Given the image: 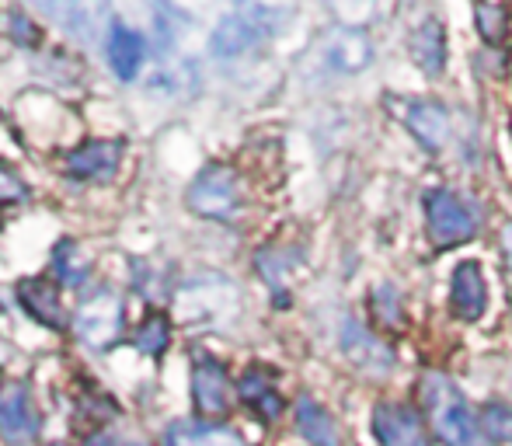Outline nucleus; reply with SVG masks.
<instances>
[{
	"mask_svg": "<svg viewBox=\"0 0 512 446\" xmlns=\"http://www.w3.org/2000/svg\"><path fill=\"white\" fill-rule=\"evenodd\" d=\"M422 405L429 412L432 429L439 440L450 446H485L481 443V422L471 412L464 394L446 380L443 373H425L422 377Z\"/></svg>",
	"mask_w": 512,
	"mask_h": 446,
	"instance_id": "1",
	"label": "nucleus"
},
{
	"mask_svg": "<svg viewBox=\"0 0 512 446\" xmlns=\"http://www.w3.org/2000/svg\"><path fill=\"white\" fill-rule=\"evenodd\" d=\"M425 227H429L436 248H453V244H464L478 234V220H474L471 206L446 189L425 192Z\"/></svg>",
	"mask_w": 512,
	"mask_h": 446,
	"instance_id": "2",
	"label": "nucleus"
},
{
	"mask_svg": "<svg viewBox=\"0 0 512 446\" xmlns=\"http://www.w3.org/2000/svg\"><path fill=\"white\" fill-rule=\"evenodd\" d=\"M241 206V182L227 164H209L189 185V210L209 220H227Z\"/></svg>",
	"mask_w": 512,
	"mask_h": 446,
	"instance_id": "3",
	"label": "nucleus"
},
{
	"mask_svg": "<svg viewBox=\"0 0 512 446\" xmlns=\"http://www.w3.org/2000/svg\"><path fill=\"white\" fill-rule=\"evenodd\" d=\"M74 332L81 342L95 345V349H105V345H112L115 338L122 332V304L115 293H95V297H88L81 307H77L74 314Z\"/></svg>",
	"mask_w": 512,
	"mask_h": 446,
	"instance_id": "4",
	"label": "nucleus"
},
{
	"mask_svg": "<svg viewBox=\"0 0 512 446\" xmlns=\"http://www.w3.org/2000/svg\"><path fill=\"white\" fill-rule=\"evenodd\" d=\"M56 25L81 39H98L105 28H112V0H35Z\"/></svg>",
	"mask_w": 512,
	"mask_h": 446,
	"instance_id": "5",
	"label": "nucleus"
},
{
	"mask_svg": "<svg viewBox=\"0 0 512 446\" xmlns=\"http://www.w3.org/2000/svg\"><path fill=\"white\" fill-rule=\"evenodd\" d=\"M39 408L32 401V391L25 384L0 387V433L7 443L28 446L39 440Z\"/></svg>",
	"mask_w": 512,
	"mask_h": 446,
	"instance_id": "6",
	"label": "nucleus"
},
{
	"mask_svg": "<svg viewBox=\"0 0 512 446\" xmlns=\"http://www.w3.org/2000/svg\"><path fill=\"white\" fill-rule=\"evenodd\" d=\"M192 401H196V412L206 415V419L227 415L230 377L223 370V363H216L213 356H199L192 363Z\"/></svg>",
	"mask_w": 512,
	"mask_h": 446,
	"instance_id": "7",
	"label": "nucleus"
},
{
	"mask_svg": "<svg viewBox=\"0 0 512 446\" xmlns=\"http://www.w3.org/2000/svg\"><path fill=\"white\" fill-rule=\"evenodd\" d=\"M450 307L460 321H478L488 307V286L485 272L478 262H460L450 283Z\"/></svg>",
	"mask_w": 512,
	"mask_h": 446,
	"instance_id": "8",
	"label": "nucleus"
},
{
	"mask_svg": "<svg viewBox=\"0 0 512 446\" xmlns=\"http://www.w3.org/2000/svg\"><path fill=\"white\" fill-rule=\"evenodd\" d=\"M373 433L380 446H429L422 419L401 405H380L373 415Z\"/></svg>",
	"mask_w": 512,
	"mask_h": 446,
	"instance_id": "9",
	"label": "nucleus"
},
{
	"mask_svg": "<svg viewBox=\"0 0 512 446\" xmlns=\"http://www.w3.org/2000/svg\"><path fill=\"white\" fill-rule=\"evenodd\" d=\"M119 161H122L119 140H91L67 157V171L74 178H84V182H102V178L115 175Z\"/></svg>",
	"mask_w": 512,
	"mask_h": 446,
	"instance_id": "10",
	"label": "nucleus"
},
{
	"mask_svg": "<svg viewBox=\"0 0 512 446\" xmlns=\"http://www.w3.org/2000/svg\"><path fill=\"white\" fill-rule=\"evenodd\" d=\"M394 112H401V119L408 122V129L418 136L425 150H439L450 136V119L439 105L432 102H394Z\"/></svg>",
	"mask_w": 512,
	"mask_h": 446,
	"instance_id": "11",
	"label": "nucleus"
},
{
	"mask_svg": "<svg viewBox=\"0 0 512 446\" xmlns=\"http://www.w3.org/2000/svg\"><path fill=\"white\" fill-rule=\"evenodd\" d=\"M18 300L25 304V311L32 314L39 325L46 328H67V314H63V304H60V293L49 279L42 276H32L25 283H18Z\"/></svg>",
	"mask_w": 512,
	"mask_h": 446,
	"instance_id": "12",
	"label": "nucleus"
},
{
	"mask_svg": "<svg viewBox=\"0 0 512 446\" xmlns=\"http://www.w3.org/2000/svg\"><path fill=\"white\" fill-rule=\"evenodd\" d=\"M237 394L241 401L265 422H276L283 415V398H279L276 384H272V373L262 370V366H251L241 380H237Z\"/></svg>",
	"mask_w": 512,
	"mask_h": 446,
	"instance_id": "13",
	"label": "nucleus"
},
{
	"mask_svg": "<svg viewBox=\"0 0 512 446\" xmlns=\"http://www.w3.org/2000/svg\"><path fill=\"white\" fill-rule=\"evenodd\" d=\"M105 53H108V63H112L115 77L119 81H133L143 67V39L133 32V28L119 25L115 21L108 28V42H105Z\"/></svg>",
	"mask_w": 512,
	"mask_h": 446,
	"instance_id": "14",
	"label": "nucleus"
},
{
	"mask_svg": "<svg viewBox=\"0 0 512 446\" xmlns=\"http://www.w3.org/2000/svg\"><path fill=\"white\" fill-rule=\"evenodd\" d=\"M328 60L335 63L338 70H345V74H359V70L373 60V46L356 28H338L328 39Z\"/></svg>",
	"mask_w": 512,
	"mask_h": 446,
	"instance_id": "15",
	"label": "nucleus"
},
{
	"mask_svg": "<svg viewBox=\"0 0 512 446\" xmlns=\"http://www.w3.org/2000/svg\"><path fill=\"white\" fill-rule=\"evenodd\" d=\"M164 446H248L234 429L213 426V422H178L168 429Z\"/></svg>",
	"mask_w": 512,
	"mask_h": 446,
	"instance_id": "16",
	"label": "nucleus"
},
{
	"mask_svg": "<svg viewBox=\"0 0 512 446\" xmlns=\"http://www.w3.org/2000/svg\"><path fill=\"white\" fill-rule=\"evenodd\" d=\"M408 49H411V60H415L425 74H436V70H443V63H446V32H443V25H439L436 18L422 21V25L411 32Z\"/></svg>",
	"mask_w": 512,
	"mask_h": 446,
	"instance_id": "17",
	"label": "nucleus"
},
{
	"mask_svg": "<svg viewBox=\"0 0 512 446\" xmlns=\"http://www.w3.org/2000/svg\"><path fill=\"white\" fill-rule=\"evenodd\" d=\"M297 429H300V436L314 446H338L335 419L310 398H300V405H297Z\"/></svg>",
	"mask_w": 512,
	"mask_h": 446,
	"instance_id": "18",
	"label": "nucleus"
},
{
	"mask_svg": "<svg viewBox=\"0 0 512 446\" xmlns=\"http://www.w3.org/2000/svg\"><path fill=\"white\" fill-rule=\"evenodd\" d=\"M53 272L67 286H81L84 279H88V272H91V258L84 255L81 244L60 241V244H56V251H53Z\"/></svg>",
	"mask_w": 512,
	"mask_h": 446,
	"instance_id": "19",
	"label": "nucleus"
},
{
	"mask_svg": "<svg viewBox=\"0 0 512 446\" xmlns=\"http://www.w3.org/2000/svg\"><path fill=\"white\" fill-rule=\"evenodd\" d=\"M133 342H136V349H140L143 356H161V352L168 349V342H171L168 318H164V314H150V318L136 328Z\"/></svg>",
	"mask_w": 512,
	"mask_h": 446,
	"instance_id": "20",
	"label": "nucleus"
},
{
	"mask_svg": "<svg viewBox=\"0 0 512 446\" xmlns=\"http://www.w3.org/2000/svg\"><path fill=\"white\" fill-rule=\"evenodd\" d=\"M474 18H478V32H481V39L492 42V46H499V42L509 35V14H506V7L481 4L478 11H474Z\"/></svg>",
	"mask_w": 512,
	"mask_h": 446,
	"instance_id": "21",
	"label": "nucleus"
},
{
	"mask_svg": "<svg viewBox=\"0 0 512 446\" xmlns=\"http://www.w3.org/2000/svg\"><path fill=\"white\" fill-rule=\"evenodd\" d=\"M251 42V28H248V21H223L220 25V32L213 35V49L220 56H234V53H241L244 46Z\"/></svg>",
	"mask_w": 512,
	"mask_h": 446,
	"instance_id": "22",
	"label": "nucleus"
},
{
	"mask_svg": "<svg viewBox=\"0 0 512 446\" xmlns=\"http://www.w3.org/2000/svg\"><path fill=\"white\" fill-rule=\"evenodd\" d=\"M345 352H349L356 363H363V366H370V359L366 356H380V359H387L391 363V352L384 349L380 342H373L370 335L363 332V328H356V325H349V332H345Z\"/></svg>",
	"mask_w": 512,
	"mask_h": 446,
	"instance_id": "23",
	"label": "nucleus"
},
{
	"mask_svg": "<svg viewBox=\"0 0 512 446\" xmlns=\"http://www.w3.org/2000/svg\"><path fill=\"white\" fill-rule=\"evenodd\" d=\"M481 429L492 443H512V408L509 405H488L481 412Z\"/></svg>",
	"mask_w": 512,
	"mask_h": 446,
	"instance_id": "24",
	"label": "nucleus"
},
{
	"mask_svg": "<svg viewBox=\"0 0 512 446\" xmlns=\"http://www.w3.org/2000/svg\"><path fill=\"white\" fill-rule=\"evenodd\" d=\"M373 314H377V321L384 328L405 325V314H401V300H398V293H394V286H380V290L373 293Z\"/></svg>",
	"mask_w": 512,
	"mask_h": 446,
	"instance_id": "25",
	"label": "nucleus"
},
{
	"mask_svg": "<svg viewBox=\"0 0 512 446\" xmlns=\"http://www.w3.org/2000/svg\"><path fill=\"white\" fill-rule=\"evenodd\" d=\"M25 196H28L25 182L0 161V203H18V199H25Z\"/></svg>",
	"mask_w": 512,
	"mask_h": 446,
	"instance_id": "26",
	"label": "nucleus"
},
{
	"mask_svg": "<svg viewBox=\"0 0 512 446\" xmlns=\"http://www.w3.org/2000/svg\"><path fill=\"white\" fill-rule=\"evenodd\" d=\"M11 32L18 35V39H25V42H35V39H39V35H35V28H32V21L21 18V14H11Z\"/></svg>",
	"mask_w": 512,
	"mask_h": 446,
	"instance_id": "27",
	"label": "nucleus"
},
{
	"mask_svg": "<svg viewBox=\"0 0 512 446\" xmlns=\"http://www.w3.org/2000/svg\"><path fill=\"white\" fill-rule=\"evenodd\" d=\"M81 446H112V440H108V436H102V433H98V436H91L88 443H81Z\"/></svg>",
	"mask_w": 512,
	"mask_h": 446,
	"instance_id": "28",
	"label": "nucleus"
}]
</instances>
